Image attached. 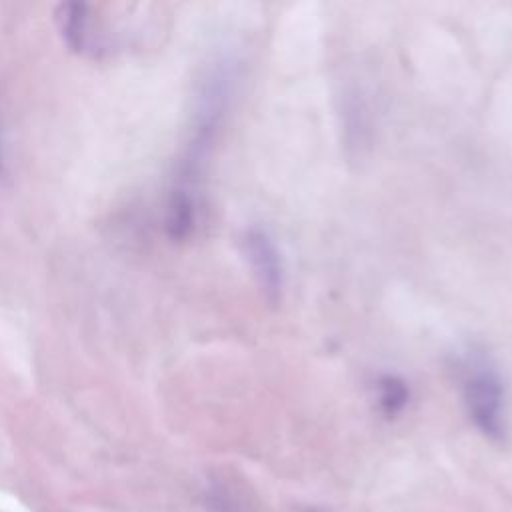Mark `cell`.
<instances>
[{
	"instance_id": "7",
	"label": "cell",
	"mask_w": 512,
	"mask_h": 512,
	"mask_svg": "<svg viewBox=\"0 0 512 512\" xmlns=\"http://www.w3.org/2000/svg\"><path fill=\"white\" fill-rule=\"evenodd\" d=\"M298 512H332V510L324 504H304Z\"/></svg>"
},
{
	"instance_id": "4",
	"label": "cell",
	"mask_w": 512,
	"mask_h": 512,
	"mask_svg": "<svg viewBox=\"0 0 512 512\" xmlns=\"http://www.w3.org/2000/svg\"><path fill=\"white\" fill-rule=\"evenodd\" d=\"M342 130L350 154H362L370 146L372 116L360 88H346L342 94Z\"/></svg>"
},
{
	"instance_id": "5",
	"label": "cell",
	"mask_w": 512,
	"mask_h": 512,
	"mask_svg": "<svg viewBox=\"0 0 512 512\" xmlns=\"http://www.w3.org/2000/svg\"><path fill=\"white\" fill-rule=\"evenodd\" d=\"M410 402V388L408 384L396 374H382L376 380V406L378 412L392 420L400 416Z\"/></svg>"
},
{
	"instance_id": "6",
	"label": "cell",
	"mask_w": 512,
	"mask_h": 512,
	"mask_svg": "<svg viewBox=\"0 0 512 512\" xmlns=\"http://www.w3.org/2000/svg\"><path fill=\"white\" fill-rule=\"evenodd\" d=\"M202 500L206 512H248L244 500L222 480H212L204 488Z\"/></svg>"
},
{
	"instance_id": "2",
	"label": "cell",
	"mask_w": 512,
	"mask_h": 512,
	"mask_svg": "<svg viewBox=\"0 0 512 512\" xmlns=\"http://www.w3.org/2000/svg\"><path fill=\"white\" fill-rule=\"evenodd\" d=\"M456 372L474 428L486 440L504 444L508 438V398L498 364L486 348L466 344L456 354Z\"/></svg>"
},
{
	"instance_id": "1",
	"label": "cell",
	"mask_w": 512,
	"mask_h": 512,
	"mask_svg": "<svg viewBox=\"0 0 512 512\" xmlns=\"http://www.w3.org/2000/svg\"><path fill=\"white\" fill-rule=\"evenodd\" d=\"M242 78V58L232 50L222 52L206 70L200 86L192 134L178 168L176 186L168 204V234L174 240L190 236L196 226L198 184L224 126Z\"/></svg>"
},
{
	"instance_id": "8",
	"label": "cell",
	"mask_w": 512,
	"mask_h": 512,
	"mask_svg": "<svg viewBox=\"0 0 512 512\" xmlns=\"http://www.w3.org/2000/svg\"><path fill=\"white\" fill-rule=\"evenodd\" d=\"M0 168H2V152H0Z\"/></svg>"
},
{
	"instance_id": "3",
	"label": "cell",
	"mask_w": 512,
	"mask_h": 512,
	"mask_svg": "<svg viewBox=\"0 0 512 512\" xmlns=\"http://www.w3.org/2000/svg\"><path fill=\"white\" fill-rule=\"evenodd\" d=\"M240 246L264 300L272 306L280 304L286 286V274L282 254L274 238L264 228L250 226L244 230Z\"/></svg>"
}]
</instances>
